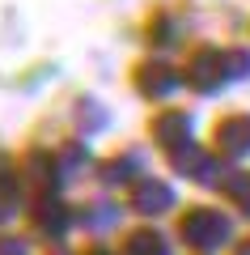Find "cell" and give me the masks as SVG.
Wrapping results in <instances>:
<instances>
[{"label":"cell","instance_id":"obj_1","mask_svg":"<svg viewBox=\"0 0 250 255\" xmlns=\"http://www.w3.org/2000/svg\"><path fill=\"white\" fill-rule=\"evenodd\" d=\"M229 238V221L212 209H191L182 217V243L187 247H199V251H212L216 243Z\"/></svg>","mask_w":250,"mask_h":255},{"label":"cell","instance_id":"obj_2","mask_svg":"<svg viewBox=\"0 0 250 255\" xmlns=\"http://www.w3.org/2000/svg\"><path fill=\"white\" fill-rule=\"evenodd\" d=\"M132 209L144 213V217H161V213H170V209H174L170 183H161V179H136V187H132Z\"/></svg>","mask_w":250,"mask_h":255},{"label":"cell","instance_id":"obj_3","mask_svg":"<svg viewBox=\"0 0 250 255\" xmlns=\"http://www.w3.org/2000/svg\"><path fill=\"white\" fill-rule=\"evenodd\" d=\"M30 221H34V230L38 234H47V238H60L64 230L72 226V213L64 209L55 196H38L34 200V209H30Z\"/></svg>","mask_w":250,"mask_h":255},{"label":"cell","instance_id":"obj_4","mask_svg":"<svg viewBox=\"0 0 250 255\" xmlns=\"http://www.w3.org/2000/svg\"><path fill=\"white\" fill-rule=\"evenodd\" d=\"M216 149H221L225 157H242L250 153V115H233L221 124V132H216Z\"/></svg>","mask_w":250,"mask_h":255},{"label":"cell","instance_id":"obj_5","mask_svg":"<svg viewBox=\"0 0 250 255\" xmlns=\"http://www.w3.org/2000/svg\"><path fill=\"white\" fill-rule=\"evenodd\" d=\"M26 179L34 183L43 196H51L55 187H60V166H55V153H47V149H34V153L26 157Z\"/></svg>","mask_w":250,"mask_h":255},{"label":"cell","instance_id":"obj_6","mask_svg":"<svg viewBox=\"0 0 250 255\" xmlns=\"http://www.w3.org/2000/svg\"><path fill=\"white\" fill-rule=\"evenodd\" d=\"M187 77H191V85H195V90H216V85L225 81V55H216V51H199L195 60H191Z\"/></svg>","mask_w":250,"mask_h":255},{"label":"cell","instance_id":"obj_7","mask_svg":"<svg viewBox=\"0 0 250 255\" xmlns=\"http://www.w3.org/2000/svg\"><path fill=\"white\" fill-rule=\"evenodd\" d=\"M140 94H149V98H166V94H174L178 90V73H174V68H166V64H144L140 73Z\"/></svg>","mask_w":250,"mask_h":255},{"label":"cell","instance_id":"obj_8","mask_svg":"<svg viewBox=\"0 0 250 255\" xmlns=\"http://www.w3.org/2000/svg\"><path fill=\"white\" fill-rule=\"evenodd\" d=\"M187 132H191V119L182 115V111H170V115H161L157 124H153V136H157V145H166V149L187 145Z\"/></svg>","mask_w":250,"mask_h":255},{"label":"cell","instance_id":"obj_9","mask_svg":"<svg viewBox=\"0 0 250 255\" xmlns=\"http://www.w3.org/2000/svg\"><path fill=\"white\" fill-rule=\"evenodd\" d=\"M127 255H170V247H166L161 234H153V230H136L127 238Z\"/></svg>","mask_w":250,"mask_h":255},{"label":"cell","instance_id":"obj_10","mask_svg":"<svg viewBox=\"0 0 250 255\" xmlns=\"http://www.w3.org/2000/svg\"><path fill=\"white\" fill-rule=\"evenodd\" d=\"M98 174H102V183H127V179H136V157L123 153V157H115V162H106Z\"/></svg>","mask_w":250,"mask_h":255},{"label":"cell","instance_id":"obj_11","mask_svg":"<svg viewBox=\"0 0 250 255\" xmlns=\"http://www.w3.org/2000/svg\"><path fill=\"white\" fill-rule=\"evenodd\" d=\"M77 124H81V132H98V128L106 124V111H102L93 98H81L77 102Z\"/></svg>","mask_w":250,"mask_h":255},{"label":"cell","instance_id":"obj_12","mask_svg":"<svg viewBox=\"0 0 250 255\" xmlns=\"http://www.w3.org/2000/svg\"><path fill=\"white\" fill-rule=\"evenodd\" d=\"M115 217H119V213L110 209V204H89V209H85V217H81V221H85V226H89V230H106V226H115Z\"/></svg>","mask_w":250,"mask_h":255},{"label":"cell","instance_id":"obj_13","mask_svg":"<svg viewBox=\"0 0 250 255\" xmlns=\"http://www.w3.org/2000/svg\"><path fill=\"white\" fill-rule=\"evenodd\" d=\"M149 38H153V47H174L170 43V38H174V21L157 17V21H153V30H149Z\"/></svg>","mask_w":250,"mask_h":255},{"label":"cell","instance_id":"obj_14","mask_svg":"<svg viewBox=\"0 0 250 255\" xmlns=\"http://www.w3.org/2000/svg\"><path fill=\"white\" fill-rule=\"evenodd\" d=\"M229 196H233V200H238L242 209L250 213V174H238V179L229 183Z\"/></svg>","mask_w":250,"mask_h":255},{"label":"cell","instance_id":"obj_15","mask_svg":"<svg viewBox=\"0 0 250 255\" xmlns=\"http://www.w3.org/2000/svg\"><path fill=\"white\" fill-rule=\"evenodd\" d=\"M0 255H30L26 238H0Z\"/></svg>","mask_w":250,"mask_h":255},{"label":"cell","instance_id":"obj_16","mask_svg":"<svg viewBox=\"0 0 250 255\" xmlns=\"http://www.w3.org/2000/svg\"><path fill=\"white\" fill-rule=\"evenodd\" d=\"M238 255H250V243H246V247H242V251H238Z\"/></svg>","mask_w":250,"mask_h":255},{"label":"cell","instance_id":"obj_17","mask_svg":"<svg viewBox=\"0 0 250 255\" xmlns=\"http://www.w3.org/2000/svg\"><path fill=\"white\" fill-rule=\"evenodd\" d=\"M85 255H110V251H85Z\"/></svg>","mask_w":250,"mask_h":255}]
</instances>
